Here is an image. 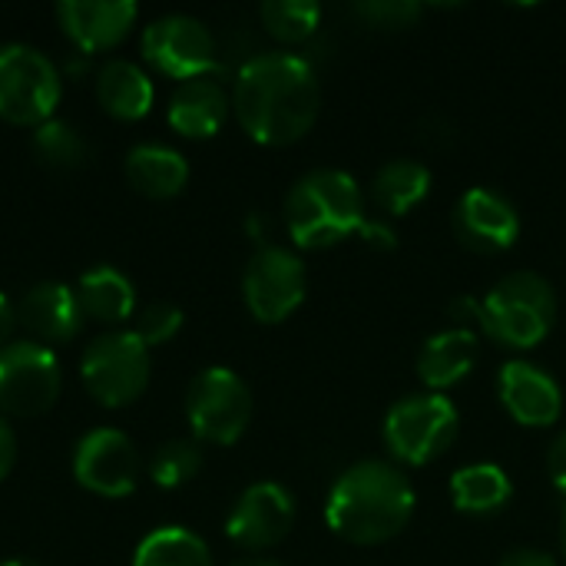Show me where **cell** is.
<instances>
[{"label": "cell", "mask_w": 566, "mask_h": 566, "mask_svg": "<svg viewBox=\"0 0 566 566\" xmlns=\"http://www.w3.org/2000/svg\"><path fill=\"white\" fill-rule=\"evenodd\" d=\"M352 13L371 30H411L421 20L424 3H418V0H361V3H352Z\"/></svg>", "instance_id": "29"}, {"label": "cell", "mask_w": 566, "mask_h": 566, "mask_svg": "<svg viewBox=\"0 0 566 566\" xmlns=\"http://www.w3.org/2000/svg\"><path fill=\"white\" fill-rule=\"evenodd\" d=\"M17 318L40 345H66L83 328V312H80L76 292L63 282H36L23 295Z\"/></svg>", "instance_id": "17"}, {"label": "cell", "mask_w": 566, "mask_h": 566, "mask_svg": "<svg viewBox=\"0 0 566 566\" xmlns=\"http://www.w3.org/2000/svg\"><path fill=\"white\" fill-rule=\"evenodd\" d=\"M292 527H295V497L275 481H259L245 488L226 521L229 541L255 554L282 544Z\"/></svg>", "instance_id": "13"}, {"label": "cell", "mask_w": 566, "mask_h": 566, "mask_svg": "<svg viewBox=\"0 0 566 566\" xmlns=\"http://www.w3.org/2000/svg\"><path fill=\"white\" fill-rule=\"evenodd\" d=\"M514 497V484L507 478V471L501 464H468L461 471H454L451 478V504L461 514L471 517H488L497 514L511 504Z\"/></svg>", "instance_id": "24"}, {"label": "cell", "mask_w": 566, "mask_h": 566, "mask_svg": "<svg viewBox=\"0 0 566 566\" xmlns=\"http://www.w3.org/2000/svg\"><path fill=\"white\" fill-rule=\"evenodd\" d=\"M182 322H186L182 308H176L172 302H153V305L143 308V315L136 318V328L133 332L139 335V342L146 348H156V345L172 342L179 335Z\"/></svg>", "instance_id": "30"}, {"label": "cell", "mask_w": 566, "mask_h": 566, "mask_svg": "<svg viewBox=\"0 0 566 566\" xmlns=\"http://www.w3.org/2000/svg\"><path fill=\"white\" fill-rule=\"evenodd\" d=\"M143 56L172 80L209 76L216 66V36L189 13H166L143 30Z\"/></svg>", "instance_id": "11"}, {"label": "cell", "mask_w": 566, "mask_h": 566, "mask_svg": "<svg viewBox=\"0 0 566 566\" xmlns=\"http://www.w3.org/2000/svg\"><path fill=\"white\" fill-rule=\"evenodd\" d=\"M305 262L285 245H259L242 272V298L255 322L279 325L305 302Z\"/></svg>", "instance_id": "9"}, {"label": "cell", "mask_w": 566, "mask_h": 566, "mask_svg": "<svg viewBox=\"0 0 566 566\" xmlns=\"http://www.w3.org/2000/svg\"><path fill=\"white\" fill-rule=\"evenodd\" d=\"M63 83L46 53L27 43L0 46V116L17 126H43L53 119Z\"/></svg>", "instance_id": "7"}, {"label": "cell", "mask_w": 566, "mask_h": 566, "mask_svg": "<svg viewBox=\"0 0 566 566\" xmlns=\"http://www.w3.org/2000/svg\"><path fill=\"white\" fill-rule=\"evenodd\" d=\"M133 566H216L209 544L186 527H159L136 547Z\"/></svg>", "instance_id": "25"}, {"label": "cell", "mask_w": 566, "mask_h": 566, "mask_svg": "<svg viewBox=\"0 0 566 566\" xmlns=\"http://www.w3.org/2000/svg\"><path fill=\"white\" fill-rule=\"evenodd\" d=\"M481 361V338L474 328H444L421 345L418 355V378L428 391L444 395L448 388L461 385Z\"/></svg>", "instance_id": "18"}, {"label": "cell", "mask_w": 566, "mask_h": 566, "mask_svg": "<svg viewBox=\"0 0 566 566\" xmlns=\"http://www.w3.org/2000/svg\"><path fill=\"white\" fill-rule=\"evenodd\" d=\"M365 219V192L345 169H312L285 196V229L308 252L358 235Z\"/></svg>", "instance_id": "3"}, {"label": "cell", "mask_w": 566, "mask_h": 566, "mask_svg": "<svg viewBox=\"0 0 566 566\" xmlns=\"http://www.w3.org/2000/svg\"><path fill=\"white\" fill-rule=\"evenodd\" d=\"M259 17L275 40L305 43L322 23V7L315 0H265L259 7Z\"/></svg>", "instance_id": "27"}, {"label": "cell", "mask_w": 566, "mask_h": 566, "mask_svg": "<svg viewBox=\"0 0 566 566\" xmlns=\"http://www.w3.org/2000/svg\"><path fill=\"white\" fill-rule=\"evenodd\" d=\"M76 302H80L83 318H96L103 325H119L133 315L136 292H133V282L119 269L96 265V269L80 275Z\"/></svg>", "instance_id": "22"}, {"label": "cell", "mask_w": 566, "mask_h": 566, "mask_svg": "<svg viewBox=\"0 0 566 566\" xmlns=\"http://www.w3.org/2000/svg\"><path fill=\"white\" fill-rule=\"evenodd\" d=\"M431 192V169L418 159H391L371 179V202L398 219L418 209Z\"/></svg>", "instance_id": "23"}, {"label": "cell", "mask_w": 566, "mask_h": 566, "mask_svg": "<svg viewBox=\"0 0 566 566\" xmlns=\"http://www.w3.org/2000/svg\"><path fill=\"white\" fill-rule=\"evenodd\" d=\"M202 468V451L196 441H182V438H172L166 444L156 448L153 461H149V478L156 488H166V491H176L182 484H189Z\"/></svg>", "instance_id": "28"}, {"label": "cell", "mask_w": 566, "mask_h": 566, "mask_svg": "<svg viewBox=\"0 0 566 566\" xmlns=\"http://www.w3.org/2000/svg\"><path fill=\"white\" fill-rule=\"evenodd\" d=\"M497 395L504 411L524 428H551L564 415V391L551 371L534 361H507L497 375Z\"/></svg>", "instance_id": "15"}, {"label": "cell", "mask_w": 566, "mask_h": 566, "mask_svg": "<svg viewBox=\"0 0 566 566\" xmlns=\"http://www.w3.org/2000/svg\"><path fill=\"white\" fill-rule=\"evenodd\" d=\"M454 235L478 255H501L521 239V216L497 189L471 186L454 206Z\"/></svg>", "instance_id": "14"}, {"label": "cell", "mask_w": 566, "mask_h": 566, "mask_svg": "<svg viewBox=\"0 0 566 566\" xmlns=\"http://www.w3.org/2000/svg\"><path fill=\"white\" fill-rule=\"evenodd\" d=\"M547 474H551V484L566 494V431L557 434V441L547 451Z\"/></svg>", "instance_id": "32"}, {"label": "cell", "mask_w": 566, "mask_h": 566, "mask_svg": "<svg viewBox=\"0 0 566 566\" xmlns=\"http://www.w3.org/2000/svg\"><path fill=\"white\" fill-rule=\"evenodd\" d=\"M20 318H17V308H13V302L0 292V348L7 345V338H10V332H13V325H17Z\"/></svg>", "instance_id": "35"}, {"label": "cell", "mask_w": 566, "mask_h": 566, "mask_svg": "<svg viewBox=\"0 0 566 566\" xmlns=\"http://www.w3.org/2000/svg\"><path fill=\"white\" fill-rule=\"evenodd\" d=\"M560 547H564V557H566V507H564V514H560Z\"/></svg>", "instance_id": "37"}, {"label": "cell", "mask_w": 566, "mask_h": 566, "mask_svg": "<svg viewBox=\"0 0 566 566\" xmlns=\"http://www.w3.org/2000/svg\"><path fill=\"white\" fill-rule=\"evenodd\" d=\"M80 378L103 408H126L149 385V348L136 332H106L93 338L80 358Z\"/></svg>", "instance_id": "6"}, {"label": "cell", "mask_w": 566, "mask_h": 566, "mask_svg": "<svg viewBox=\"0 0 566 566\" xmlns=\"http://www.w3.org/2000/svg\"><path fill=\"white\" fill-rule=\"evenodd\" d=\"M73 478L99 497H126L139 481V451L116 428H96L73 451Z\"/></svg>", "instance_id": "12"}, {"label": "cell", "mask_w": 566, "mask_h": 566, "mask_svg": "<svg viewBox=\"0 0 566 566\" xmlns=\"http://www.w3.org/2000/svg\"><path fill=\"white\" fill-rule=\"evenodd\" d=\"M136 3L133 0H60L56 20L63 33L86 53L113 50L126 40V33L136 23Z\"/></svg>", "instance_id": "16"}, {"label": "cell", "mask_w": 566, "mask_h": 566, "mask_svg": "<svg viewBox=\"0 0 566 566\" xmlns=\"http://www.w3.org/2000/svg\"><path fill=\"white\" fill-rule=\"evenodd\" d=\"M557 292L541 272H511L484 298L478 328L501 348L531 352L557 325Z\"/></svg>", "instance_id": "4"}, {"label": "cell", "mask_w": 566, "mask_h": 566, "mask_svg": "<svg viewBox=\"0 0 566 566\" xmlns=\"http://www.w3.org/2000/svg\"><path fill=\"white\" fill-rule=\"evenodd\" d=\"M96 96L116 119H143L153 106V80L133 60H106L96 73Z\"/></svg>", "instance_id": "21"}, {"label": "cell", "mask_w": 566, "mask_h": 566, "mask_svg": "<svg viewBox=\"0 0 566 566\" xmlns=\"http://www.w3.org/2000/svg\"><path fill=\"white\" fill-rule=\"evenodd\" d=\"M30 149L46 169H56V172H70L86 163V143L80 129H73L63 119H46L43 126H36L30 136Z\"/></svg>", "instance_id": "26"}, {"label": "cell", "mask_w": 566, "mask_h": 566, "mask_svg": "<svg viewBox=\"0 0 566 566\" xmlns=\"http://www.w3.org/2000/svg\"><path fill=\"white\" fill-rule=\"evenodd\" d=\"M0 566H40V564H33V560H7V564H0Z\"/></svg>", "instance_id": "38"}, {"label": "cell", "mask_w": 566, "mask_h": 566, "mask_svg": "<svg viewBox=\"0 0 566 566\" xmlns=\"http://www.w3.org/2000/svg\"><path fill=\"white\" fill-rule=\"evenodd\" d=\"M232 566H282L279 560H265V557H249V560H235Z\"/></svg>", "instance_id": "36"}, {"label": "cell", "mask_w": 566, "mask_h": 566, "mask_svg": "<svg viewBox=\"0 0 566 566\" xmlns=\"http://www.w3.org/2000/svg\"><path fill=\"white\" fill-rule=\"evenodd\" d=\"M501 566H560L554 554L541 551V547H517V551H507Z\"/></svg>", "instance_id": "33"}, {"label": "cell", "mask_w": 566, "mask_h": 566, "mask_svg": "<svg viewBox=\"0 0 566 566\" xmlns=\"http://www.w3.org/2000/svg\"><path fill=\"white\" fill-rule=\"evenodd\" d=\"M415 514V488L391 461H358L332 484L325 501L328 527L355 544L378 547L395 541Z\"/></svg>", "instance_id": "2"}, {"label": "cell", "mask_w": 566, "mask_h": 566, "mask_svg": "<svg viewBox=\"0 0 566 566\" xmlns=\"http://www.w3.org/2000/svg\"><path fill=\"white\" fill-rule=\"evenodd\" d=\"M126 179L149 199H172L189 182V163L172 146L139 143L126 153Z\"/></svg>", "instance_id": "20"}, {"label": "cell", "mask_w": 566, "mask_h": 566, "mask_svg": "<svg viewBox=\"0 0 566 566\" xmlns=\"http://www.w3.org/2000/svg\"><path fill=\"white\" fill-rule=\"evenodd\" d=\"M186 418L199 441L235 444L252 421V391L232 368H206L186 388Z\"/></svg>", "instance_id": "8"}, {"label": "cell", "mask_w": 566, "mask_h": 566, "mask_svg": "<svg viewBox=\"0 0 566 566\" xmlns=\"http://www.w3.org/2000/svg\"><path fill=\"white\" fill-rule=\"evenodd\" d=\"M63 388L56 355L40 342H7L0 348V408L17 418L46 415Z\"/></svg>", "instance_id": "10"}, {"label": "cell", "mask_w": 566, "mask_h": 566, "mask_svg": "<svg viewBox=\"0 0 566 566\" xmlns=\"http://www.w3.org/2000/svg\"><path fill=\"white\" fill-rule=\"evenodd\" d=\"M232 109L239 126L262 146H292L312 133L322 109L315 66L285 50L259 53L235 73Z\"/></svg>", "instance_id": "1"}, {"label": "cell", "mask_w": 566, "mask_h": 566, "mask_svg": "<svg viewBox=\"0 0 566 566\" xmlns=\"http://www.w3.org/2000/svg\"><path fill=\"white\" fill-rule=\"evenodd\" d=\"M358 239L368 242L371 249H381V252H391V249L398 245V232L391 229V222H388V219H371V216L365 219Z\"/></svg>", "instance_id": "31"}, {"label": "cell", "mask_w": 566, "mask_h": 566, "mask_svg": "<svg viewBox=\"0 0 566 566\" xmlns=\"http://www.w3.org/2000/svg\"><path fill=\"white\" fill-rule=\"evenodd\" d=\"M13 461H17V438H13V431H10V424L0 418V481L10 474V468H13Z\"/></svg>", "instance_id": "34"}, {"label": "cell", "mask_w": 566, "mask_h": 566, "mask_svg": "<svg viewBox=\"0 0 566 566\" xmlns=\"http://www.w3.org/2000/svg\"><path fill=\"white\" fill-rule=\"evenodd\" d=\"M461 415L451 398L424 391V395H408L391 411L385 415L381 434L385 448L398 464L408 468H424L438 461L458 438Z\"/></svg>", "instance_id": "5"}, {"label": "cell", "mask_w": 566, "mask_h": 566, "mask_svg": "<svg viewBox=\"0 0 566 566\" xmlns=\"http://www.w3.org/2000/svg\"><path fill=\"white\" fill-rule=\"evenodd\" d=\"M229 93L212 76H196L176 86L169 99V126L189 139H209L226 126L229 116Z\"/></svg>", "instance_id": "19"}]
</instances>
